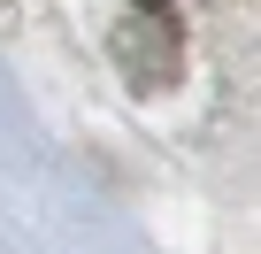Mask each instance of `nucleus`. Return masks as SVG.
Here are the masks:
<instances>
[{
  "instance_id": "obj_1",
  "label": "nucleus",
  "mask_w": 261,
  "mask_h": 254,
  "mask_svg": "<svg viewBox=\"0 0 261 254\" xmlns=\"http://www.w3.org/2000/svg\"><path fill=\"white\" fill-rule=\"evenodd\" d=\"M115 62L130 70V85H146V93H162V85H177V24L154 8V0H139V16H123V31H115Z\"/></svg>"
}]
</instances>
